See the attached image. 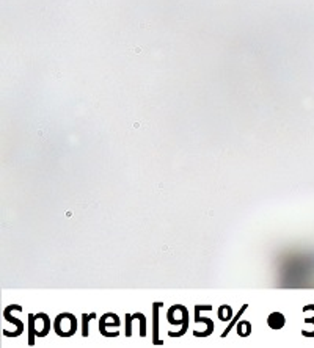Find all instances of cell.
Here are the masks:
<instances>
[{"label": "cell", "mask_w": 314, "mask_h": 348, "mask_svg": "<svg viewBox=\"0 0 314 348\" xmlns=\"http://www.w3.org/2000/svg\"><path fill=\"white\" fill-rule=\"evenodd\" d=\"M118 326H120V318L112 312L104 314L99 320V331L106 337H113V334L109 331V328H118Z\"/></svg>", "instance_id": "cell-3"}, {"label": "cell", "mask_w": 314, "mask_h": 348, "mask_svg": "<svg viewBox=\"0 0 314 348\" xmlns=\"http://www.w3.org/2000/svg\"><path fill=\"white\" fill-rule=\"evenodd\" d=\"M11 310H13V304L9 306V307H6L5 309V312H3V315H5V318L8 320V322H11V323H14L17 328H19V331H24V325H22V322L21 320H17V318H14V317H11Z\"/></svg>", "instance_id": "cell-6"}, {"label": "cell", "mask_w": 314, "mask_h": 348, "mask_svg": "<svg viewBox=\"0 0 314 348\" xmlns=\"http://www.w3.org/2000/svg\"><path fill=\"white\" fill-rule=\"evenodd\" d=\"M164 303H154L153 306V320H154V334H153V344L162 345V341L159 339V307H162Z\"/></svg>", "instance_id": "cell-4"}, {"label": "cell", "mask_w": 314, "mask_h": 348, "mask_svg": "<svg viewBox=\"0 0 314 348\" xmlns=\"http://www.w3.org/2000/svg\"><path fill=\"white\" fill-rule=\"evenodd\" d=\"M94 315H96V314H85V315H82V336L83 337L88 336V322H90L91 318H94Z\"/></svg>", "instance_id": "cell-10"}, {"label": "cell", "mask_w": 314, "mask_h": 348, "mask_svg": "<svg viewBox=\"0 0 314 348\" xmlns=\"http://www.w3.org/2000/svg\"><path fill=\"white\" fill-rule=\"evenodd\" d=\"M247 307H249V304H244L242 307H241V310H239V312H237V315H234V318H233V322L230 323V326H228L226 329H225V331H223V334H222V337H226L228 336V333H230L231 331V329H233V326L237 323V320H239L241 318V315L245 312V310H247Z\"/></svg>", "instance_id": "cell-8"}, {"label": "cell", "mask_w": 314, "mask_h": 348, "mask_svg": "<svg viewBox=\"0 0 314 348\" xmlns=\"http://www.w3.org/2000/svg\"><path fill=\"white\" fill-rule=\"evenodd\" d=\"M134 318H138L140 320V336L145 337L146 336V318L143 314H134Z\"/></svg>", "instance_id": "cell-11"}, {"label": "cell", "mask_w": 314, "mask_h": 348, "mask_svg": "<svg viewBox=\"0 0 314 348\" xmlns=\"http://www.w3.org/2000/svg\"><path fill=\"white\" fill-rule=\"evenodd\" d=\"M250 333H251L250 322H241L239 325H237V334H239L241 337H249Z\"/></svg>", "instance_id": "cell-7"}, {"label": "cell", "mask_w": 314, "mask_h": 348, "mask_svg": "<svg viewBox=\"0 0 314 348\" xmlns=\"http://www.w3.org/2000/svg\"><path fill=\"white\" fill-rule=\"evenodd\" d=\"M132 320H134V315L126 314V337L132 336V331H130V322H132Z\"/></svg>", "instance_id": "cell-12"}, {"label": "cell", "mask_w": 314, "mask_h": 348, "mask_svg": "<svg viewBox=\"0 0 314 348\" xmlns=\"http://www.w3.org/2000/svg\"><path fill=\"white\" fill-rule=\"evenodd\" d=\"M51 322L46 314L28 315V345H35V336L44 337L49 334Z\"/></svg>", "instance_id": "cell-1"}, {"label": "cell", "mask_w": 314, "mask_h": 348, "mask_svg": "<svg viewBox=\"0 0 314 348\" xmlns=\"http://www.w3.org/2000/svg\"><path fill=\"white\" fill-rule=\"evenodd\" d=\"M267 323L272 329H281L284 326V323H286V318H284V315L280 312H273L269 315Z\"/></svg>", "instance_id": "cell-5"}, {"label": "cell", "mask_w": 314, "mask_h": 348, "mask_svg": "<svg viewBox=\"0 0 314 348\" xmlns=\"http://www.w3.org/2000/svg\"><path fill=\"white\" fill-rule=\"evenodd\" d=\"M54 329L60 337H71V336H74L75 331H77V318L68 312L57 315Z\"/></svg>", "instance_id": "cell-2"}, {"label": "cell", "mask_w": 314, "mask_h": 348, "mask_svg": "<svg viewBox=\"0 0 314 348\" xmlns=\"http://www.w3.org/2000/svg\"><path fill=\"white\" fill-rule=\"evenodd\" d=\"M218 317H220V320H223V322H226V320H230L233 317V310L231 307L228 306V304H223L220 309H218Z\"/></svg>", "instance_id": "cell-9"}]
</instances>
